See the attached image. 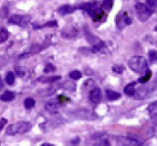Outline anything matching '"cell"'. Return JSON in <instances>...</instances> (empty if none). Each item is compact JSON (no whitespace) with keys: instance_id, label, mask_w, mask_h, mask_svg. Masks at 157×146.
Here are the masks:
<instances>
[{"instance_id":"cell-1","label":"cell","mask_w":157,"mask_h":146,"mask_svg":"<svg viewBox=\"0 0 157 146\" xmlns=\"http://www.w3.org/2000/svg\"><path fill=\"white\" fill-rule=\"evenodd\" d=\"M128 65L132 70L137 73H143L147 70V61L142 56L132 57L128 61Z\"/></svg>"},{"instance_id":"cell-2","label":"cell","mask_w":157,"mask_h":146,"mask_svg":"<svg viewBox=\"0 0 157 146\" xmlns=\"http://www.w3.org/2000/svg\"><path fill=\"white\" fill-rule=\"evenodd\" d=\"M32 128V125L29 122H18L15 124L9 125L6 129V135H22L28 132Z\"/></svg>"},{"instance_id":"cell-3","label":"cell","mask_w":157,"mask_h":146,"mask_svg":"<svg viewBox=\"0 0 157 146\" xmlns=\"http://www.w3.org/2000/svg\"><path fill=\"white\" fill-rule=\"evenodd\" d=\"M136 10V13L138 18L141 20V22H145L147 19L149 18L151 16L152 11L151 8H149L144 3H137L135 6Z\"/></svg>"},{"instance_id":"cell-4","label":"cell","mask_w":157,"mask_h":146,"mask_svg":"<svg viewBox=\"0 0 157 146\" xmlns=\"http://www.w3.org/2000/svg\"><path fill=\"white\" fill-rule=\"evenodd\" d=\"M31 20V17L29 15H19L16 14L12 16L8 19V23L9 24L18 25L21 27H27Z\"/></svg>"},{"instance_id":"cell-5","label":"cell","mask_w":157,"mask_h":146,"mask_svg":"<svg viewBox=\"0 0 157 146\" xmlns=\"http://www.w3.org/2000/svg\"><path fill=\"white\" fill-rule=\"evenodd\" d=\"M89 14H90V17L93 18L94 22H99L104 19L105 13H104V11H103L102 8H98L95 7V8H93L92 10H90L89 12Z\"/></svg>"},{"instance_id":"cell-6","label":"cell","mask_w":157,"mask_h":146,"mask_svg":"<svg viewBox=\"0 0 157 146\" xmlns=\"http://www.w3.org/2000/svg\"><path fill=\"white\" fill-rule=\"evenodd\" d=\"M90 99L93 103L97 104L101 101V91L98 88H96L90 92Z\"/></svg>"},{"instance_id":"cell-7","label":"cell","mask_w":157,"mask_h":146,"mask_svg":"<svg viewBox=\"0 0 157 146\" xmlns=\"http://www.w3.org/2000/svg\"><path fill=\"white\" fill-rule=\"evenodd\" d=\"M60 79V76H42L38 78L37 81L41 83H54L56 81H59Z\"/></svg>"},{"instance_id":"cell-8","label":"cell","mask_w":157,"mask_h":146,"mask_svg":"<svg viewBox=\"0 0 157 146\" xmlns=\"http://www.w3.org/2000/svg\"><path fill=\"white\" fill-rule=\"evenodd\" d=\"M15 98V93L10 91H6L4 93L0 96V100L4 103H9L12 102Z\"/></svg>"},{"instance_id":"cell-9","label":"cell","mask_w":157,"mask_h":146,"mask_svg":"<svg viewBox=\"0 0 157 146\" xmlns=\"http://www.w3.org/2000/svg\"><path fill=\"white\" fill-rule=\"evenodd\" d=\"M45 110L51 114H56L59 111V106L56 103H48L45 105Z\"/></svg>"},{"instance_id":"cell-10","label":"cell","mask_w":157,"mask_h":146,"mask_svg":"<svg viewBox=\"0 0 157 146\" xmlns=\"http://www.w3.org/2000/svg\"><path fill=\"white\" fill-rule=\"evenodd\" d=\"M136 85V82H132L130 84H128L127 86L125 87L123 92L128 96H133L136 93L135 86Z\"/></svg>"},{"instance_id":"cell-11","label":"cell","mask_w":157,"mask_h":146,"mask_svg":"<svg viewBox=\"0 0 157 146\" xmlns=\"http://www.w3.org/2000/svg\"><path fill=\"white\" fill-rule=\"evenodd\" d=\"M75 10V7H72V6L71 5H63L58 9V13H59L60 15L65 16L66 14L73 13Z\"/></svg>"},{"instance_id":"cell-12","label":"cell","mask_w":157,"mask_h":146,"mask_svg":"<svg viewBox=\"0 0 157 146\" xmlns=\"http://www.w3.org/2000/svg\"><path fill=\"white\" fill-rule=\"evenodd\" d=\"M106 97H107V99L109 101H115L117 100L118 98L121 97V94L119 92H117L115 91H113V90H106Z\"/></svg>"},{"instance_id":"cell-13","label":"cell","mask_w":157,"mask_h":146,"mask_svg":"<svg viewBox=\"0 0 157 146\" xmlns=\"http://www.w3.org/2000/svg\"><path fill=\"white\" fill-rule=\"evenodd\" d=\"M8 36H9V32H8V30L5 29L4 27H2L0 29V43H3L7 41Z\"/></svg>"},{"instance_id":"cell-14","label":"cell","mask_w":157,"mask_h":146,"mask_svg":"<svg viewBox=\"0 0 157 146\" xmlns=\"http://www.w3.org/2000/svg\"><path fill=\"white\" fill-rule=\"evenodd\" d=\"M60 86L62 87L63 88L70 90V91H75L76 89V84L72 81H67L65 82L64 84H62Z\"/></svg>"},{"instance_id":"cell-15","label":"cell","mask_w":157,"mask_h":146,"mask_svg":"<svg viewBox=\"0 0 157 146\" xmlns=\"http://www.w3.org/2000/svg\"><path fill=\"white\" fill-rule=\"evenodd\" d=\"M151 71L150 70V69H147L146 72V74L144 76H142V77H141V78L137 80V82H138V83H141V84H145V83H146L147 81H149L150 79L151 78Z\"/></svg>"},{"instance_id":"cell-16","label":"cell","mask_w":157,"mask_h":146,"mask_svg":"<svg viewBox=\"0 0 157 146\" xmlns=\"http://www.w3.org/2000/svg\"><path fill=\"white\" fill-rule=\"evenodd\" d=\"M36 104V102L35 100L32 98V97H27L25 99V102H24V105H25V107L27 109H32L33 107H34V106Z\"/></svg>"},{"instance_id":"cell-17","label":"cell","mask_w":157,"mask_h":146,"mask_svg":"<svg viewBox=\"0 0 157 146\" xmlns=\"http://www.w3.org/2000/svg\"><path fill=\"white\" fill-rule=\"evenodd\" d=\"M15 81V75L13 72H8L6 75V82L8 85H13Z\"/></svg>"},{"instance_id":"cell-18","label":"cell","mask_w":157,"mask_h":146,"mask_svg":"<svg viewBox=\"0 0 157 146\" xmlns=\"http://www.w3.org/2000/svg\"><path fill=\"white\" fill-rule=\"evenodd\" d=\"M70 77L74 80H78L81 79L82 73L80 71L78 70H73L70 73Z\"/></svg>"},{"instance_id":"cell-19","label":"cell","mask_w":157,"mask_h":146,"mask_svg":"<svg viewBox=\"0 0 157 146\" xmlns=\"http://www.w3.org/2000/svg\"><path fill=\"white\" fill-rule=\"evenodd\" d=\"M125 69H126V68L123 65H114L113 67V71L114 73H118V74H122L125 71Z\"/></svg>"},{"instance_id":"cell-20","label":"cell","mask_w":157,"mask_h":146,"mask_svg":"<svg viewBox=\"0 0 157 146\" xmlns=\"http://www.w3.org/2000/svg\"><path fill=\"white\" fill-rule=\"evenodd\" d=\"M56 70V68L54 65H52L51 63H49L45 66V69H44V73H52V72H55Z\"/></svg>"},{"instance_id":"cell-21","label":"cell","mask_w":157,"mask_h":146,"mask_svg":"<svg viewBox=\"0 0 157 146\" xmlns=\"http://www.w3.org/2000/svg\"><path fill=\"white\" fill-rule=\"evenodd\" d=\"M149 54V59L152 63L156 62L157 61V51H155V50H151L148 53Z\"/></svg>"},{"instance_id":"cell-22","label":"cell","mask_w":157,"mask_h":146,"mask_svg":"<svg viewBox=\"0 0 157 146\" xmlns=\"http://www.w3.org/2000/svg\"><path fill=\"white\" fill-rule=\"evenodd\" d=\"M94 146H111V144L109 140H101L100 141L95 144Z\"/></svg>"},{"instance_id":"cell-23","label":"cell","mask_w":157,"mask_h":146,"mask_svg":"<svg viewBox=\"0 0 157 146\" xmlns=\"http://www.w3.org/2000/svg\"><path fill=\"white\" fill-rule=\"evenodd\" d=\"M113 1H109V0H107V1H103V8H105V9H111L112 7H113Z\"/></svg>"},{"instance_id":"cell-24","label":"cell","mask_w":157,"mask_h":146,"mask_svg":"<svg viewBox=\"0 0 157 146\" xmlns=\"http://www.w3.org/2000/svg\"><path fill=\"white\" fill-rule=\"evenodd\" d=\"M57 99L60 101V103H69V102H71V99L69 97H65V95H60V96H58Z\"/></svg>"},{"instance_id":"cell-25","label":"cell","mask_w":157,"mask_h":146,"mask_svg":"<svg viewBox=\"0 0 157 146\" xmlns=\"http://www.w3.org/2000/svg\"><path fill=\"white\" fill-rule=\"evenodd\" d=\"M8 14V9L7 7H3L0 9V17H6Z\"/></svg>"},{"instance_id":"cell-26","label":"cell","mask_w":157,"mask_h":146,"mask_svg":"<svg viewBox=\"0 0 157 146\" xmlns=\"http://www.w3.org/2000/svg\"><path fill=\"white\" fill-rule=\"evenodd\" d=\"M58 26V22L56 20H53V21H50V22H46L43 25V27H57Z\"/></svg>"},{"instance_id":"cell-27","label":"cell","mask_w":157,"mask_h":146,"mask_svg":"<svg viewBox=\"0 0 157 146\" xmlns=\"http://www.w3.org/2000/svg\"><path fill=\"white\" fill-rule=\"evenodd\" d=\"M157 107V101H155V102H154V103H151L149 105V107H148V110H149L150 112H151L154 109H155Z\"/></svg>"},{"instance_id":"cell-28","label":"cell","mask_w":157,"mask_h":146,"mask_svg":"<svg viewBox=\"0 0 157 146\" xmlns=\"http://www.w3.org/2000/svg\"><path fill=\"white\" fill-rule=\"evenodd\" d=\"M146 2H147V4H148L150 7H151V8H155L157 6L156 0H148V1H146Z\"/></svg>"},{"instance_id":"cell-29","label":"cell","mask_w":157,"mask_h":146,"mask_svg":"<svg viewBox=\"0 0 157 146\" xmlns=\"http://www.w3.org/2000/svg\"><path fill=\"white\" fill-rule=\"evenodd\" d=\"M7 122H8V121H7V119H5V118H2V119H1V121H0V131L2 130L3 126L7 124Z\"/></svg>"},{"instance_id":"cell-30","label":"cell","mask_w":157,"mask_h":146,"mask_svg":"<svg viewBox=\"0 0 157 146\" xmlns=\"http://www.w3.org/2000/svg\"><path fill=\"white\" fill-rule=\"evenodd\" d=\"M103 134V132H99V133H95V134H93V135H91V138L93 139H98V137L102 136Z\"/></svg>"},{"instance_id":"cell-31","label":"cell","mask_w":157,"mask_h":146,"mask_svg":"<svg viewBox=\"0 0 157 146\" xmlns=\"http://www.w3.org/2000/svg\"><path fill=\"white\" fill-rule=\"evenodd\" d=\"M79 142H80V138L79 137H75V138H74L71 140V143L73 144H78Z\"/></svg>"},{"instance_id":"cell-32","label":"cell","mask_w":157,"mask_h":146,"mask_svg":"<svg viewBox=\"0 0 157 146\" xmlns=\"http://www.w3.org/2000/svg\"><path fill=\"white\" fill-rule=\"evenodd\" d=\"M17 75H18L19 77H23L25 74L24 72H22V71H18V70H17Z\"/></svg>"},{"instance_id":"cell-33","label":"cell","mask_w":157,"mask_h":146,"mask_svg":"<svg viewBox=\"0 0 157 146\" xmlns=\"http://www.w3.org/2000/svg\"><path fill=\"white\" fill-rule=\"evenodd\" d=\"M33 27H34V29H41L43 26H40V25H36V24H33Z\"/></svg>"},{"instance_id":"cell-34","label":"cell","mask_w":157,"mask_h":146,"mask_svg":"<svg viewBox=\"0 0 157 146\" xmlns=\"http://www.w3.org/2000/svg\"><path fill=\"white\" fill-rule=\"evenodd\" d=\"M3 88V83L2 81V79H1V77H0V90L2 89Z\"/></svg>"},{"instance_id":"cell-35","label":"cell","mask_w":157,"mask_h":146,"mask_svg":"<svg viewBox=\"0 0 157 146\" xmlns=\"http://www.w3.org/2000/svg\"><path fill=\"white\" fill-rule=\"evenodd\" d=\"M41 146H55L54 144H49V143H44L42 144Z\"/></svg>"},{"instance_id":"cell-36","label":"cell","mask_w":157,"mask_h":146,"mask_svg":"<svg viewBox=\"0 0 157 146\" xmlns=\"http://www.w3.org/2000/svg\"><path fill=\"white\" fill-rule=\"evenodd\" d=\"M155 31V32H157V26L155 27V29H154Z\"/></svg>"}]
</instances>
